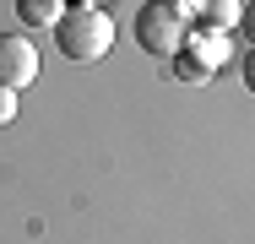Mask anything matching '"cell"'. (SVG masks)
Wrapping results in <instances>:
<instances>
[{
  "label": "cell",
  "instance_id": "1",
  "mask_svg": "<svg viewBox=\"0 0 255 244\" xmlns=\"http://www.w3.org/2000/svg\"><path fill=\"white\" fill-rule=\"evenodd\" d=\"M54 44H60L65 60L93 65V60H103V54L114 49V22H109L103 5H71V11H60V22H54Z\"/></svg>",
  "mask_w": 255,
  "mask_h": 244
},
{
  "label": "cell",
  "instance_id": "2",
  "mask_svg": "<svg viewBox=\"0 0 255 244\" xmlns=\"http://www.w3.org/2000/svg\"><path fill=\"white\" fill-rule=\"evenodd\" d=\"M136 44L147 49V54H157V60H174V54H185V44H190V27H185V16L168 0H147L136 11Z\"/></svg>",
  "mask_w": 255,
  "mask_h": 244
},
{
  "label": "cell",
  "instance_id": "3",
  "mask_svg": "<svg viewBox=\"0 0 255 244\" xmlns=\"http://www.w3.org/2000/svg\"><path fill=\"white\" fill-rule=\"evenodd\" d=\"M38 76V49L33 38H22V33H0V87H27Z\"/></svg>",
  "mask_w": 255,
  "mask_h": 244
},
{
  "label": "cell",
  "instance_id": "4",
  "mask_svg": "<svg viewBox=\"0 0 255 244\" xmlns=\"http://www.w3.org/2000/svg\"><path fill=\"white\" fill-rule=\"evenodd\" d=\"M239 11H245L239 0H201V5H196V16H201V27H212L217 38L239 27Z\"/></svg>",
  "mask_w": 255,
  "mask_h": 244
},
{
  "label": "cell",
  "instance_id": "5",
  "mask_svg": "<svg viewBox=\"0 0 255 244\" xmlns=\"http://www.w3.org/2000/svg\"><path fill=\"white\" fill-rule=\"evenodd\" d=\"M22 27H54L60 22V0H16Z\"/></svg>",
  "mask_w": 255,
  "mask_h": 244
},
{
  "label": "cell",
  "instance_id": "6",
  "mask_svg": "<svg viewBox=\"0 0 255 244\" xmlns=\"http://www.w3.org/2000/svg\"><path fill=\"white\" fill-rule=\"evenodd\" d=\"M174 76H185V82H201V76H206V65H201V60H190V54H174Z\"/></svg>",
  "mask_w": 255,
  "mask_h": 244
},
{
  "label": "cell",
  "instance_id": "7",
  "mask_svg": "<svg viewBox=\"0 0 255 244\" xmlns=\"http://www.w3.org/2000/svg\"><path fill=\"white\" fill-rule=\"evenodd\" d=\"M196 49H201V65H206V71H212V60H223V38H201Z\"/></svg>",
  "mask_w": 255,
  "mask_h": 244
},
{
  "label": "cell",
  "instance_id": "8",
  "mask_svg": "<svg viewBox=\"0 0 255 244\" xmlns=\"http://www.w3.org/2000/svg\"><path fill=\"white\" fill-rule=\"evenodd\" d=\"M11 120H16V93L0 87V125H11Z\"/></svg>",
  "mask_w": 255,
  "mask_h": 244
},
{
  "label": "cell",
  "instance_id": "9",
  "mask_svg": "<svg viewBox=\"0 0 255 244\" xmlns=\"http://www.w3.org/2000/svg\"><path fill=\"white\" fill-rule=\"evenodd\" d=\"M239 33L255 44V5H245V11H239Z\"/></svg>",
  "mask_w": 255,
  "mask_h": 244
},
{
  "label": "cell",
  "instance_id": "10",
  "mask_svg": "<svg viewBox=\"0 0 255 244\" xmlns=\"http://www.w3.org/2000/svg\"><path fill=\"white\" fill-rule=\"evenodd\" d=\"M245 82H250V93H255V49L245 54Z\"/></svg>",
  "mask_w": 255,
  "mask_h": 244
},
{
  "label": "cell",
  "instance_id": "11",
  "mask_svg": "<svg viewBox=\"0 0 255 244\" xmlns=\"http://www.w3.org/2000/svg\"><path fill=\"white\" fill-rule=\"evenodd\" d=\"M76 5H98V0H76Z\"/></svg>",
  "mask_w": 255,
  "mask_h": 244
}]
</instances>
